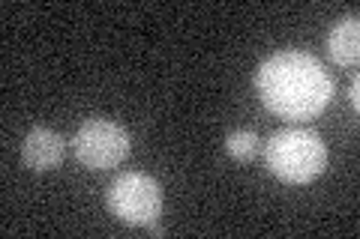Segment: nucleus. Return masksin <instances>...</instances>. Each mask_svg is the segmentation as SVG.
Here are the masks:
<instances>
[{
	"instance_id": "1",
	"label": "nucleus",
	"mask_w": 360,
	"mask_h": 239,
	"mask_svg": "<svg viewBox=\"0 0 360 239\" xmlns=\"http://www.w3.org/2000/svg\"><path fill=\"white\" fill-rule=\"evenodd\" d=\"M255 90L264 108L283 120H312L330 105L333 78L303 51H279L258 66Z\"/></svg>"
},
{
	"instance_id": "2",
	"label": "nucleus",
	"mask_w": 360,
	"mask_h": 239,
	"mask_svg": "<svg viewBox=\"0 0 360 239\" xmlns=\"http://www.w3.org/2000/svg\"><path fill=\"white\" fill-rule=\"evenodd\" d=\"M264 162L283 183H312L328 168V144L309 129H283L264 144Z\"/></svg>"
},
{
	"instance_id": "3",
	"label": "nucleus",
	"mask_w": 360,
	"mask_h": 239,
	"mask_svg": "<svg viewBox=\"0 0 360 239\" xmlns=\"http://www.w3.org/2000/svg\"><path fill=\"white\" fill-rule=\"evenodd\" d=\"M105 207L123 224H132V227L153 224L162 212V186L150 174L129 170V174H120L108 186Z\"/></svg>"
},
{
	"instance_id": "4",
	"label": "nucleus",
	"mask_w": 360,
	"mask_h": 239,
	"mask_svg": "<svg viewBox=\"0 0 360 239\" xmlns=\"http://www.w3.org/2000/svg\"><path fill=\"white\" fill-rule=\"evenodd\" d=\"M129 132L115 120L94 117L84 120V126L75 132L72 138V153L75 158L90 170H105L117 168L123 158L129 156Z\"/></svg>"
},
{
	"instance_id": "5",
	"label": "nucleus",
	"mask_w": 360,
	"mask_h": 239,
	"mask_svg": "<svg viewBox=\"0 0 360 239\" xmlns=\"http://www.w3.org/2000/svg\"><path fill=\"white\" fill-rule=\"evenodd\" d=\"M63 153H66V141L54 129H45V126L30 129L25 144H21V162L30 170L58 168L63 162Z\"/></svg>"
},
{
	"instance_id": "6",
	"label": "nucleus",
	"mask_w": 360,
	"mask_h": 239,
	"mask_svg": "<svg viewBox=\"0 0 360 239\" xmlns=\"http://www.w3.org/2000/svg\"><path fill=\"white\" fill-rule=\"evenodd\" d=\"M328 54L333 57L336 66H354L360 57V21L357 15H348L336 21L328 33Z\"/></svg>"
},
{
	"instance_id": "7",
	"label": "nucleus",
	"mask_w": 360,
	"mask_h": 239,
	"mask_svg": "<svg viewBox=\"0 0 360 239\" xmlns=\"http://www.w3.org/2000/svg\"><path fill=\"white\" fill-rule=\"evenodd\" d=\"M255 150H258V135L252 129H238L225 138V153H229L231 158H238V162L252 158Z\"/></svg>"
},
{
	"instance_id": "8",
	"label": "nucleus",
	"mask_w": 360,
	"mask_h": 239,
	"mask_svg": "<svg viewBox=\"0 0 360 239\" xmlns=\"http://www.w3.org/2000/svg\"><path fill=\"white\" fill-rule=\"evenodd\" d=\"M360 81H357V78H354V81H352V90H348V99H352V108H354V114H357V108H360Z\"/></svg>"
}]
</instances>
